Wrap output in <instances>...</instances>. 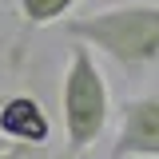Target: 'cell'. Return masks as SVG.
<instances>
[{
  "mask_svg": "<svg viewBox=\"0 0 159 159\" xmlns=\"http://www.w3.org/2000/svg\"><path fill=\"white\" fill-rule=\"evenodd\" d=\"M68 36L92 44L123 72H147L159 64V0H123L68 20Z\"/></svg>",
  "mask_w": 159,
  "mask_h": 159,
  "instance_id": "cell-1",
  "label": "cell"
},
{
  "mask_svg": "<svg viewBox=\"0 0 159 159\" xmlns=\"http://www.w3.org/2000/svg\"><path fill=\"white\" fill-rule=\"evenodd\" d=\"M60 111H64V139L68 155L80 159L96 147L107 123H111V92L107 76L96 60V48L76 40L64 60V84H60Z\"/></svg>",
  "mask_w": 159,
  "mask_h": 159,
  "instance_id": "cell-2",
  "label": "cell"
},
{
  "mask_svg": "<svg viewBox=\"0 0 159 159\" xmlns=\"http://www.w3.org/2000/svg\"><path fill=\"white\" fill-rule=\"evenodd\" d=\"M111 159H159V92L123 99Z\"/></svg>",
  "mask_w": 159,
  "mask_h": 159,
  "instance_id": "cell-3",
  "label": "cell"
},
{
  "mask_svg": "<svg viewBox=\"0 0 159 159\" xmlns=\"http://www.w3.org/2000/svg\"><path fill=\"white\" fill-rule=\"evenodd\" d=\"M0 139L4 143H24V147H44L52 139V119L36 96H4L0 99Z\"/></svg>",
  "mask_w": 159,
  "mask_h": 159,
  "instance_id": "cell-4",
  "label": "cell"
},
{
  "mask_svg": "<svg viewBox=\"0 0 159 159\" xmlns=\"http://www.w3.org/2000/svg\"><path fill=\"white\" fill-rule=\"evenodd\" d=\"M80 0H16V16H20V36L16 44H12V56H8V64L16 68V64H24V52H28V40L36 36V32H44V28H52L56 20H64L72 8H76Z\"/></svg>",
  "mask_w": 159,
  "mask_h": 159,
  "instance_id": "cell-5",
  "label": "cell"
},
{
  "mask_svg": "<svg viewBox=\"0 0 159 159\" xmlns=\"http://www.w3.org/2000/svg\"><path fill=\"white\" fill-rule=\"evenodd\" d=\"M0 159H48L44 147H24V143H12V147H0Z\"/></svg>",
  "mask_w": 159,
  "mask_h": 159,
  "instance_id": "cell-6",
  "label": "cell"
},
{
  "mask_svg": "<svg viewBox=\"0 0 159 159\" xmlns=\"http://www.w3.org/2000/svg\"><path fill=\"white\" fill-rule=\"evenodd\" d=\"M0 99H4V92H0ZM0 147H12V143H4V139H0Z\"/></svg>",
  "mask_w": 159,
  "mask_h": 159,
  "instance_id": "cell-7",
  "label": "cell"
}]
</instances>
